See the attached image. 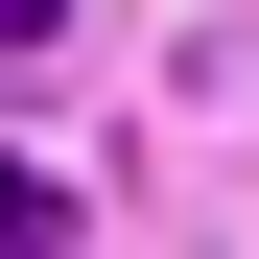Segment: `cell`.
Listing matches in <instances>:
<instances>
[{"instance_id":"6da1fadb","label":"cell","mask_w":259,"mask_h":259,"mask_svg":"<svg viewBox=\"0 0 259 259\" xmlns=\"http://www.w3.org/2000/svg\"><path fill=\"white\" fill-rule=\"evenodd\" d=\"M48 24H71V0H0V48H48Z\"/></svg>"}]
</instances>
